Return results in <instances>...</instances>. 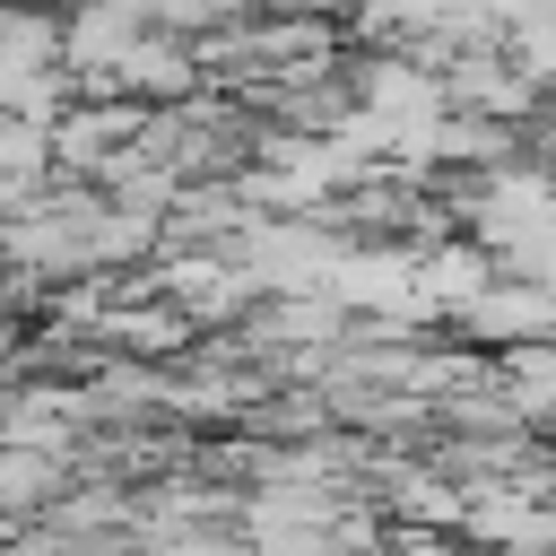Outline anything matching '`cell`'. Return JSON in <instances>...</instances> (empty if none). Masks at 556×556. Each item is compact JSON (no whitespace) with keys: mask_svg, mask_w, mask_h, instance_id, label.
<instances>
[{"mask_svg":"<svg viewBox=\"0 0 556 556\" xmlns=\"http://www.w3.org/2000/svg\"><path fill=\"white\" fill-rule=\"evenodd\" d=\"M70 486V469L52 460V452H0V513H35V504H52Z\"/></svg>","mask_w":556,"mask_h":556,"instance_id":"6da1fadb","label":"cell"}]
</instances>
